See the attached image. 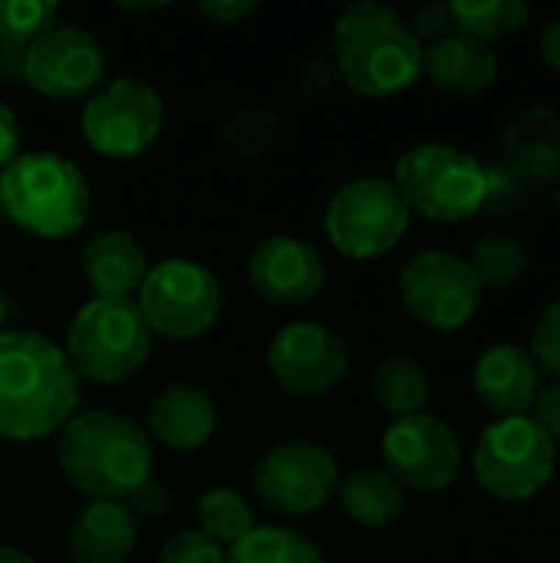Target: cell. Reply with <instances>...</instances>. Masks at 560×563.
<instances>
[{
  "label": "cell",
  "instance_id": "1",
  "mask_svg": "<svg viewBox=\"0 0 560 563\" xmlns=\"http://www.w3.org/2000/svg\"><path fill=\"white\" fill-rule=\"evenodd\" d=\"M79 402V376L43 333H0V439L33 442L63 429Z\"/></svg>",
  "mask_w": 560,
  "mask_h": 563
},
{
  "label": "cell",
  "instance_id": "2",
  "mask_svg": "<svg viewBox=\"0 0 560 563\" xmlns=\"http://www.w3.org/2000/svg\"><path fill=\"white\" fill-rule=\"evenodd\" d=\"M59 468L92 501H129L152 478V439L119 412L89 409L63 426Z\"/></svg>",
  "mask_w": 560,
  "mask_h": 563
},
{
  "label": "cell",
  "instance_id": "3",
  "mask_svg": "<svg viewBox=\"0 0 560 563\" xmlns=\"http://www.w3.org/2000/svg\"><path fill=\"white\" fill-rule=\"evenodd\" d=\"M333 63L353 92L383 99L409 89L422 76V43L399 10L360 0L337 16Z\"/></svg>",
  "mask_w": 560,
  "mask_h": 563
},
{
  "label": "cell",
  "instance_id": "4",
  "mask_svg": "<svg viewBox=\"0 0 560 563\" xmlns=\"http://www.w3.org/2000/svg\"><path fill=\"white\" fill-rule=\"evenodd\" d=\"M3 214L23 231L59 241L89 218L86 175L59 152H23L0 172Z\"/></svg>",
  "mask_w": 560,
  "mask_h": 563
},
{
  "label": "cell",
  "instance_id": "5",
  "mask_svg": "<svg viewBox=\"0 0 560 563\" xmlns=\"http://www.w3.org/2000/svg\"><path fill=\"white\" fill-rule=\"evenodd\" d=\"M63 353L76 376L99 386H119L145 366L152 330L135 300L92 297L76 310Z\"/></svg>",
  "mask_w": 560,
  "mask_h": 563
},
{
  "label": "cell",
  "instance_id": "6",
  "mask_svg": "<svg viewBox=\"0 0 560 563\" xmlns=\"http://www.w3.org/2000/svg\"><path fill=\"white\" fill-rule=\"evenodd\" d=\"M396 191L429 221H465L485 211V162L449 142H419L396 162Z\"/></svg>",
  "mask_w": 560,
  "mask_h": 563
},
{
  "label": "cell",
  "instance_id": "7",
  "mask_svg": "<svg viewBox=\"0 0 560 563\" xmlns=\"http://www.w3.org/2000/svg\"><path fill=\"white\" fill-rule=\"evenodd\" d=\"M135 303L152 336L158 333L165 340H198L218 323L221 284L205 264L168 257L149 267Z\"/></svg>",
  "mask_w": 560,
  "mask_h": 563
},
{
  "label": "cell",
  "instance_id": "8",
  "mask_svg": "<svg viewBox=\"0 0 560 563\" xmlns=\"http://www.w3.org/2000/svg\"><path fill=\"white\" fill-rule=\"evenodd\" d=\"M554 442L528 416L492 422L472 452L479 485L498 501H528L554 475Z\"/></svg>",
  "mask_w": 560,
  "mask_h": 563
},
{
  "label": "cell",
  "instance_id": "9",
  "mask_svg": "<svg viewBox=\"0 0 560 563\" xmlns=\"http://www.w3.org/2000/svg\"><path fill=\"white\" fill-rule=\"evenodd\" d=\"M409 205L386 178L347 181L327 205L323 228L330 244L353 261H373L393 251L409 231Z\"/></svg>",
  "mask_w": 560,
  "mask_h": 563
},
{
  "label": "cell",
  "instance_id": "10",
  "mask_svg": "<svg viewBox=\"0 0 560 563\" xmlns=\"http://www.w3.org/2000/svg\"><path fill=\"white\" fill-rule=\"evenodd\" d=\"M251 488L274 515H314L337 495L340 465L317 442H281L257 459Z\"/></svg>",
  "mask_w": 560,
  "mask_h": 563
},
{
  "label": "cell",
  "instance_id": "11",
  "mask_svg": "<svg viewBox=\"0 0 560 563\" xmlns=\"http://www.w3.org/2000/svg\"><path fill=\"white\" fill-rule=\"evenodd\" d=\"M399 297L416 323L452 333L479 313L485 290L465 257L449 251H422L403 267Z\"/></svg>",
  "mask_w": 560,
  "mask_h": 563
},
{
  "label": "cell",
  "instance_id": "12",
  "mask_svg": "<svg viewBox=\"0 0 560 563\" xmlns=\"http://www.w3.org/2000/svg\"><path fill=\"white\" fill-rule=\"evenodd\" d=\"M79 125L99 155L135 158L158 139L165 125V102L145 79L122 76L86 102Z\"/></svg>",
  "mask_w": 560,
  "mask_h": 563
},
{
  "label": "cell",
  "instance_id": "13",
  "mask_svg": "<svg viewBox=\"0 0 560 563\" xmlns=\"http://www.w3.org/2000/svg\"><path fill=\"white\" fill-rule=\"evenodd\" d=\"M383 462L403 488L442 492L462 472V445L442 419L419 412L386 429Z\"/></svg>",
  "mask_w": 560,
  "mask_h": 563
},
{
  "label": "cell",
  "instance_id": "14",
  "mask_svg": "<svg viewBox=\"0 0 560 563\" xmlns=\"http://www.w3.org/2000/svg\"><path fill=\"white\" fill-rule=\"evenodd\" d=\"M106 76V49L83 26L53 23L23 49V79L50 99H76Z\"/></svg>",
  "mask_w": 560,
  "mask_h": 563
},
{
  "label": "cell",
  "instance_id": "15",
  "mask_svg": "<svg viewBox=\"0 0 560 563\" xmlns=\"http://www.w3.org/2000/svg\"><path fill=\"white\" fill-rule=\"evenodd\" d=\"M267 369L294 396L333 393L350 369L347 343L320 323H290L267 346Z\"/></svg>",
  "mask_w": 560,
  "mask_h": 563
},
{
  "label": "cell",
  "instance_id": "16",
  "mask_svg": "<svg viewBox=\"0 0 560 563\" xmlns=\"http://www.w3.org/2000/svg\"><path fill=\"white\" fill-rule=\"evenodd\" d=\"M327 267L314 244L290 238V234H271L264 238L251 257H248V284L261 300L297 307L314 300L323 290Z\"/></svg>",
  "mask_w": 560,
  "mask_h": 563
},
{
  "label": "cell",
  "instance_id": "17",
  "mask_svg": "<svg viewBox=\"0 0 560 563\" xmlns=\"http://www.w3.org/2000/svg\"><path fill=\"white\" fill-rule=\"evenodd\" d=\"M502 168H508L528 191L551 185L560 175V115L548 106L515 112L502 135Z\"/></svg>",
  "mask_w": 560,
  "mask_h": 563
},
{
  "label": "cell",
  "instance_id": "18",
  "mask_svg": "<svg viewBox=\"0 0 560 563\" xmlns=\"http://www.w3.org/2000/svg\"><path fill=\"white\" fill-rule=\"evenodd\" d=\"M541 393V373L535 360L515 343L485 350L475 363V396L498 419L528 416Z\"/></svg>",
  "mask_w": 560,
  "mask_h": 563
},
{
  "label": "cell",
  "instance_id": "19",
  "mask_svg": "<svg viewBox=\"0 0 560 563\" xmlns=\"http://www.w3.org/2000/svg\"><path fill=\"white\" fill-rule=\"evenodd\" d=\"M218 429V409L198 386H168L149 406V439L168 452H198Z\"/></svg>",
  "mask_w": 560,
  "mask_h": 563
},
{
  "label": "cell",
  "instance_id": "20",
  "mask_svg": "<svg viewBox=\"0 0 560 563\" xmlns=\"http://www.w3.org/2000/svg\"><path fill=\"white\" fill-rule=\"evenodd\" d=\"M139 541L135 515L125 501H89L69 525L73 563H122Z\"/></svg>",
  "mask_w": 560,
  "mask_h": 563
},
{
  "label": "cell",
  "instance_id": "21",
  "mask_svg": "<svg viewBox=\"0 0 560 563\" xmlns=\"http://www.w3.org/2000/svg\"><path fill=\"white\" fill-rule=\"evenodd\" d=\"M79 271L96 297H129L135 300L149 261L142 244L125 231H99L83 244Z\"/></svg>",
  "mask_w": 560,
  "mask_h": 563
},
{
  "label": "cell",
  "instance_id": "22",
  "mask_svg": "<svg viewBox=\"0 0 560 563\" xmlns=\"http://www.w3.org/2000/svg\"><path fill=\"white\" fill-rule=\"evenodd\" d=\"M422 73L432 79L436 89L449 96H475L495 82L498 56L492 53V46L452 33L422 46Z\"/></svg>",
  "mask_w": 560,
  "mask_h": 563
},
{
  "label": "cell",
  "instance_id": "23",
  "mask_svg": "<svg viewBox=\"0 0 560 563\" xmlns=\"http://www.w3.org/2000/svg\"><path fill=\"white\" fill-rule=\"evenodd\" d=\"M340 505L360 528H386L406 511V488L386 468H360L337 488Z\"/></svg>",
  "mask_w": 560,
  "mask_h": 563
},
{
  "label": "cell",
  "instance_id": "24",
  "mask_svg": "<svg viewBox=\"0 0 560 563\" xmlns=\"http://www.w3.org/2000/svg\"><path fill=\"white\" fill-rule=\"evenodd\" d=\"M370 393L383 412H389L393 419H409L419 416L429 402V376L416 360L389 356L373 369Z\"/></svg>",
  "mask_w": 560,
  "mask_h": 563
},
{
  "label": "cell",
  "instance_id": "25",
  "mask_svg": "<svg viewBox=\"0 0 560 563\" xmlns=\"http://www.w3.org/2000/svg\"><path fill=\"white\" fill-rule=\"evenodd\" d=\"M449 13L455 33L479 40L485 46L525 30L531 20V10L521 0H452Z\"/></svg>",
  "mask_w": 560,
  "mask_h": 563
},
{
  "label": "cell",
  "instance_id": "26",
  "mask_svg": "<svg viewBox=\"0 0 560 563\" xmlns=\"http://www.w3.org/2000/svg\"><path fill=\"white\" fill-rule=\"evenodd\" d=\"M228 563H327L320 548L290 528H254L228 548Z\"/></svg>",
  "mask_w": 560,
  "mask_h": 563
},
{
  "label": "cell",
  "instance_id": "27",
  "mask_svg": "<svg viewBox=\"0 0 560 563\" xmlns=\"http://www.w3.org/2000/svg\"><path fill=\"white\" fill-rule=\"evenodd\" d=\"M469 267L482 290H505L515 280H521L528 267V251L518 238L512 234H485L469 257Z\"/></svg>",
  "mask_w": 560,
  "mask_h": 563
},
{
  "label": "cell",
  "instance_id": "28",
  "mask_svg": "<svg viewBox=\"0 0 560 563\" xmlns=\"http://www.w3.org/2000/svg\"><path fill=\"white\" fill-rule=\"evenodd\" d=\"M198 531H205L211 541H218L221 548L238 544L244 534H251L254 525V511L248 508V501L231 492V488H208L198 501Z\"/></svg>",
  "mask_w": 560,
  "mask_h": 563
},
{
  "label": "cell",
  "instance_id": "29",
  "mask_svg": "<svg viewBox=\"0 0 560 563\" xmlns=\"http://www.w3.org/2000/svg\"><path fill=\"white\" fill-rule=\"evenodd\" d=\"M224 145L231 155L244 158V162H254L261 158L281 135V115L267 106H244L238 109L228 125H224Z\"/></svg>",
  "mask_w": 560,
  "mask_h": 563
},
{
  "label": "cell",
  "instance_id": "30",
  "mask_svg": "<svg viewBox=\"0 0 560 563\" xmlns=\"http://www.w3.org/2000/svg\"><path fill=\"white\" fill-rule=\"evenodd\" d=\"M56 13L53 0H0V46L26 49L56 23Z\"/></svg>",
  "mask_w": 560,
  "mask_h": 563
},
{
  "label": "cell",
  "instance_id": "31",
  "mask_svg": "<svg viewBox=\"0 0 560 563\" xmlns=\"http://www.w3.org/2000/svg\"><path fill=\"white\" fill-rule=\"evenodd\" d=\"M528 356L535 360L538 373H545L554 383H560V300L545 307V313L538 317V323L531 330Z\"/></svg>",
  "mask_w": 560,
  "mask_h": 563
},
{
  "label": "cell",
  "instance_id": "32",
  "mask_svg": "<svg viewBox=\"0 0 560 563\" xmlns=\"http://www.w3.org/2000/svg\"><path fill=\"white\" fill-rule=\"evenodd\" d=\"M155 563H228V551L205 531H178L158 551Z\"/></svg>",
  "mask_w": 560,
  "mask_h": 563
},
{
  "label": "cell",
  "instance_id": "33",
  "mask_svg": "<svg viewBox=\"0 0 560 563\" xmlns=\"http://www.w3.org/2000/svg\"><path fill=\"white\" fill-rule=\"evenodd\" d=\"M413 33L419 43H436V40H446L455 33L452 26V13H449V3H429V7H419L416 16H413Z\"/></svg>",
  "mask_w": 560,
  "mask_h": 563
},
{
  "label": "cell",
  "instance_id": "34",
  "mask_svg": "<svg viewBox=\"0 0 560 563\" xmlns=\"http://www.w3.org/2000/svg\"><path fill=\"white\" fill-rule=\"evenodd\" d=\"M531 422H538V429L551 439V442H560V383H551V386H541L535 406H531Z\"/></svg>",
  "mask_w": 560,
  "mask_h": 563
},
{
  "label": "cell",
  "instance_id": "35",
  "mask_svg": "<svg viewBox=\"0 0 560 563\" xmlns=\"http://www.w3.org/2000/svg\"><path fill=\"white\" fill-rule=\"evenodd\" d=\"M198 10L205 16H211L215 23L234 26V23H241L244 16H251L257 10V0H215V3L211 0H201Z\"/></svg>",
  "mask_w": 560,
  "mask_h": 563
},
{
  "label": "cell",
  "instance_id": "36",
  "mask_svg": "<svg viewBox=\"0 0 560 563\" xmlns=\"http://www.w3.org/2000/svg\"><path fill=\"white\" fill-rule=\"evenodd\" d=\"M129 505V511L132 515H142V518H158V515H165L168 511V492L165 488H158L152 478L125 501Z\"/></svg>",
  "mask_w": 560,
  "mask_h": 563
},
{
  "label": "cell",
  "instance_id": "37",
  "mask_svg": "<svg viewBox=\"0 0 560 563\" xmlns=\"http://www.w3.org/2000/svg\"><path fill=\"white\" fill-rule=\"evenodd\" d=\"M20 155V122L10 106L0 102V172Z\"/></svg>",
  "mask_w": 560,
  "mask_h": 563
},
{
  "label": "cell",
  "instance_id": "38",
  "mask_svg": "<svg viewBox=\"0 0 560 563\" xmlns=\"http://www.w3.org/2000/svg\"><path fill=\"white\" fill-rule=\"evenodd\" d=\"M541 56H545V63H551L560 73V13L541 33Z\"/></svg>",
  "mask_w": 560,
  "mask_h": 563
},
{
  "label": "cell",
  "instance_id": "39",
  "mask_svg": "<svg viewBox=\"0 0 560 563\" xmlns=\"http://www.w3.org/2000/svg\"><path fill=\"white\" fill-rule=\"evenodd\" d=\"M23 79V49L20 46H0V82Z\"/></svg>",
  "mask_w": 560,
  "mask_h": 563
},
{
  "label": "cell",
  "instance_id": "40",
  "mask_svg": "<svg viewBox=\"0 0 560 563\" xmlns=\"http://www.w3.org/2000/svg\"><path fill=\"white\" fill-rule=\"evenodd\" d=\"M0 563H33L23 551H17V548H7V544H0Z\"/></svg>",
  "mask_w": 560,
  "mask_h": 563
},
{
  "label": "cell",
  "instance_id": "41",
  "mask_svg": "<svg viewBox=\"0 0 560 563\" xmlns=\"http://www.w3.org/2000/svg\"><path fill=\"white\" fill-rule=\"evenodd\" d=\"M122 10H132V13H145V10H162L165 0H152V3H129V0H119Z\"/></svg>",
  "mask_w": 560,
  "mask_h": 563
},
{
  "label": "cell",
  "instance_id": "42",
  "mask_svg": "<svg viewBox=\"0 0 560 563\" xmlns=\"http://www.w3.org/2000/svg\"><path fill=\"white\" fill-rule=\"evenodd\" d=\"M3 320H7V297H3V290H0V327H3Z\"/></svg>",
  "mask_w": 560,
  "mask_h": 563
},
{
  "label": "cell",
  "instance_id": "43",
  "mask_svg": "<svg viewBox=\"0 0 560 563\" xmlns=\"http://www.w3.org/2000/svg\"><path fill=\"white\" fill-rule=\"evenodd\" d=\"M0 218H7V214H3V195H0Z\"/></svg>",
  "mask_w": 560,
  "mask_h": 563
},
{
  "label": "cell",
  "instance_id": "44",
  "mask_svg": "<svg viewBox=\"0 0 560 563\" xmlns=\"http://www.w3.org/2000/svg\"><path fill=\"white\" fill-rule=\"evenodd\" d=\"M558 211H560V185H558Z\"/></svg>",
  "mask_w": 560,
  "mask_h": 563
}]
</instances>
